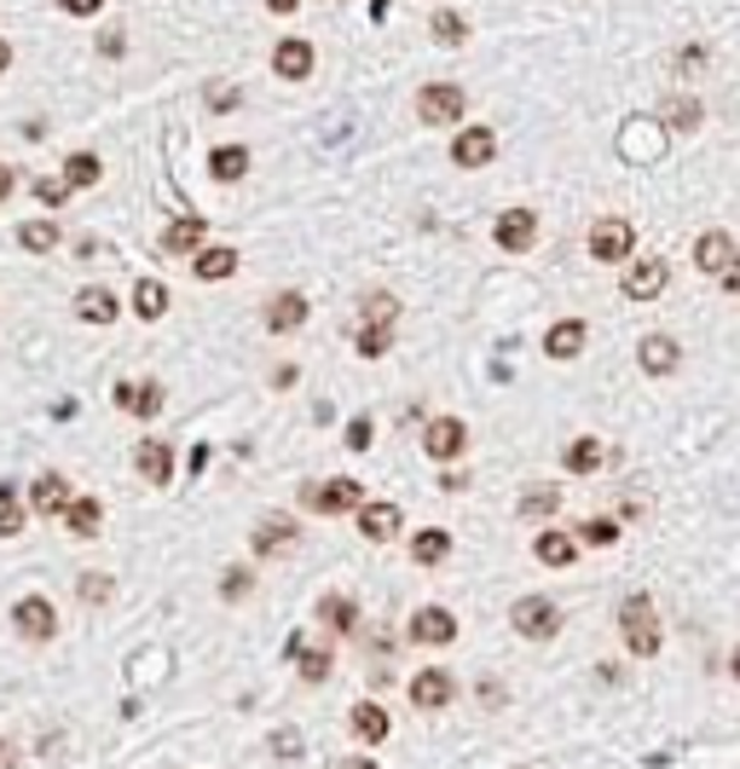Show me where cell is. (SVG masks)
<instances>
[{"mask_svg":"<svg viewBox=\"0 0 740 769\" xmlns=\"http://www.w3.org/2000/svg\"><path fill=\"white\" fill-rule=\"evenodd\" d=\"M694 267L712 272V278H724L735 267V237L729 232H701V243H694Z\"/></svg>","mask_w":740,"mask_h":769,"instance_id":"obj_14","label":"cell"},{"mask_svg":"<svg viewBox=\"0 0 740 769\" xmlns=\"http://www.w3.org/2000/svg\"><path fill=\"white\" fill-rule=\"evenodd\" d=\"M666 278H671V267H666L660 255H648V260H636V267L625 272V295L631 301H654V295L666 290Z\"/></svg>","mask_w":740,"mask_h":769,"instance_id":"obj_15","label":"cell"},{"mask_svg":"<svg viewBox=\"0 0 740 769\" xmlns=\"http://www.w3.org/2000/svg\"><path fill=\"white\" fill-rule=\"evenodd\" d=\"M301 324H307V301L296 290H284V295L266 301V330H273V336H296Z\"/></svg>","mask_w":740,"mask_h":769,"instance_id":"obj_17","label":"cell"},{"mask_svg":"<svg viewBox=\"0 0 740 769\" xmlns=\"http://www.w3.org/2000/svg\"><path fill=\"white\" fill-rule=\"evenodd\" d=\"M111 591H116V584H111V573H81V579H76V596L88 602V607L111 602Z\"/></svg>","mask_w":740,"mask_h":769,"instance_id":"obj_40","label":"cell"},{"mask_svg":"<svg viewBox=\"0 0 740 769\" xmlns=\"http://www.w3.org/2000/svg\"><path fill=\"white\" fill-rule=\"evenodd\" d=\"M301 503L307 510H324V515H347V510H365V486L359 480H324V486H301Z\"/></svg>","mask_w":740,"mask_h":769,"instance_id":"obj_4","label":"cell"},{"mask_svg":"<svg viewBox=\"0 0 740 769\" xmlns=\"http://www.w3.org/2000/svg\"><path fill=\"white\" fill-rule=\"evenodd\" d=\"M370 434H377V429H370V417H354V422H347V445H354V452H365Z\"/></svg>","mask_w":740,"mask_h":769,"instance_id":"obj_47","label":"cell"},{"mask_svg":"<svg viewBox=\"0 0 740 769\" xmlns=\"http://www.w3.org/2000/svg\"><path fill=\"white\" fill-rule=\"evenodd\" d=\"M469 445V429H463V417H435L423 429V452L435 457V463H451Z\"/></svg>","mask_w":740,"mask_h":769,"instance_id":"obj_9","label":"cell"},{"mask_svg":"<svg viewBox=\"0 0 740 769\" xmlns=\"http://www.w3.org/2000/svg\"><path fill=\"white\" fill-rule=\"evenodd\" d=\"M203 232H209V226H203V220H197V214H185V220H174V226H169V237H162V249H169V255H185V249H203Z\"/></svg>","mask_w":740,"mask_h":769,"instance_id":"obj_31","label":"cell"},{"mask_svg":"<svg viewBox=\"0 0 740 769\" xmlns=\"http://www.w3.org/2000/svg\"><path fill=\"white\" fill-rule=\"evenodd\" d=\"M58 7H65L70 18H93L99 7H105V0H58Z\"/></svg>","mask_w":740,"mask_h":769,"instance_id":"obj_49","label":"cell"},{"mask_svg":"<svg viewBox=\"0 0 740 769\" xmlns=\"http://www.w3.org/2000/svg\"><path fill=\"white\" fill-rule=\"evenodd\" d=\"M579 538H585V544H613V538H620V521H585Z\"/></svg>","mask_w":740,"mask_h":769,"instance_id":"obj_45","label":"cell"},{"mask_svg":"<svg viewBox=\"0 0 740 769\" xmlns=\"http://www.w3.org/2000/svg\"><path fill=\"white\" fill-rule=\"evenodd\" d=\"M347 723H354V735H359V741H370V746H377V741H388V729H394L377 700H359L354 712H347Z\"/></svg>","mask_w":740,"mask_h":769,"instance_id":"obj_23","label":"cell"},{"mask_svg":"<svg viewBox=\"0 0 740 769\" xmlns=\"http://www.w3.org/2000/svg\"><path fill=\"white\" fill-rule=\"evenodd\" d=\"M12 65V47H7V40H0V70H7Z\"/></svg>","mask_w":740,"mask_h":769,"instance_id":"obj_59","label":"cell"},{"mask_svg":"<svg viewBox=\"0 0 740 769\" xmlns=\"http://www.w3.org/2000/svg\"><path fill=\"white\" fill-rule=\"evenodd\" d=\"M636 364H643L648 376H671L677 364H683V348H677L666 330H654V336H643V348H636Z\"/></svg>","mask_w":740,"mask_h":769,"instance_id":"obj_13","label":"cell"},{"mask_svg":"<svg viewBox=\"0 0 740 769\" xmlns=\"http://www.w3.org/2000/svg\"><path fill=\"white\" fill-rule=\"evenodd\" d=\"M492 237H498V249L521 255V249H532V243H539V214H532V209H504L498 226H492Z\"/></svg>","mask_w":740,"mask_h":769,"instance_id":"obj_8","label":"cell"},{"mask_svg":"<svg viewBox=\"0 0 740 769\" xmlns=\"http://www.w3.org/2000/svg\"><path fill=\"white\" fill-rule=\"evenodd\" d=\"M729 672H735V683H740V648H735V654H729Z\"/></svg>","mask_w":740,"mask_h":769,"instance_id":"obj_60","label":"cell"},{"mask_svg":"<svg viewBox=\"0 0 740 769\" xmlns=\"http://www.w3.org/2000/svg\"><path fill=\"white\" fill-rule=\"evenodd\" d=\"M509 625H516L527 642H555V631H562V607H555L550 596H521L516 607H509Z\"/></svg>","mask_w":740,"mask_h":769,"instance_id":"obj_2","label":"cell"},{"mask_svg":"<svg viewBox=\"0 0 740 769\" xmlns=\"http://www.w3.org/2000/svg\"><path fill=\"white\" fill-rule=\"evenodd\" d=\"M319 619L331 625V631H354V625H359V602L354 596H324L319 602Z\"/></svg>","mask_w":740,"mask_h":769,"instance_id":"obj_34","label":"cell"},{"mask_svg":"<svg viewBox=\"0 0 740 769\" xmlns=\"http://www.w3.org/2000/svg\"><path fill=\"white\" fill-rule=\"evenodd\" d=\"M134 463H139V475H146L151 486H169V480H174V452H169V440H139Z\"/></svg>","mask_w":740,"mask_h":769,"instance_id":"obj_19","label":"cell"},{"mask_svg":"<svg viewBox=\"0 0 740 769\" xmlns=\"http://www.w3.org/2000/svg\"><path fill=\"white\" fill-rule=\"evenodd\" d=\"M157 405H162V388H157V382H146V388H134L128 411H139V417H157Z\"/></svg>","mask_w":740,"mask_h":769,"instance_id":"obj_44","label":"cell"},{"mask_svg":"<svg viewBox=\"0 0 740 769\" xmlns=\"http://www.w3.org/2000/svg\"><path fill=\"white\" fill-rule=\"evenodd\" d=\"M469 105V93L458 88V81H428V88L417 93V121H428V128H446V121H458Z\"/></svg>","mask_w":740,"mask_h":769,"instance_id":"obj_3","label":"cell"},{"mask_svg":"<svg viewBox=\"0 0 740 769\" xmlns=\"http://www.w3.org/2000/svg\"><path fill=\"white\" fill-rule=\"evenodd\" d=\"M296 376H301L296 364H278V371H273V382H278V388H296Z\"/></svg>","mask_w":740,"mask_h":769,"instance_id":"obj_53","label":"cell"},{"mask_svg":"<svg viewBox=\"0 0 740 769\" xmlns=\"http://www.w3.org/2000/svg\"><path fill=\"white\" fill-rule=\"evenodd\" d=\"M76 318L111 324V318H116V295H111V290H99V283H93V290H81V295H76Z\"/></svg>","mask_w":740,"mask_h":769,"instance_id":"obj_28","label":"cell"},{"mask_svg":"<svg viewBox=\"0 0 740 769\" xmlns=\"http://www.w3.org/2000/svg\"><path fill=\"white\" fill-rule=\"evenodd\" d=\"M411 642H423V648L458 642V619H451L446 607H417V614H411Z\"/></svg>","mask_w":740,"mask_h":769,"instance_id":"obj_10","label":"cell"},{"mask_svg":"<svg viewBox=\"0 0 740 769\" xmlns=\"http://www.w3.org/2000/svg\"><path fill=\"white\" fill-rule=\"evenodd\" d=\"M620 631H625V648L636 660H654L660 654V614H654V596H625L620 607Z\"/></svg>","mask_w":740,"mask_h":769,"instance_id":"obj_1","label":"cell"},{"mask_svg":"<svg viewBox=\"0 0 740 769\" xmlns=\"http://www.w3.org/2000/svg\"><path fill=\"white\" fill-rule=\"evenodd\" d=\"M18 243H24L30 255H47V249H58V226L53 220H24V226H18Z\"/></svg>","mask_w":740,"mask_h":769,"instance_id":"obj_36","label":"cell"},{"mask_svg":"<svg viewBox=\"0 0 740 769\" xmlns=\"http://www.w3.org/2000/svg\"><path fill=\"white\" fill-rule=\"evenodd\" d=\"M481 706H492V712H498V706H504V683H481Z\"/></svg>","mask_w":740,"mask_h":769,"instance_id":"obj_50","label":"cell"},{"mask_svg":"<svg viewBox=\"0 0 740 769\" xmlns=\"http://www.w3.org/2000/svg\"><path fill=\"white\" fill-rule=\"evenodd\" d=\"M602 457H608V452H602V440H596V434H579V440L562 452V463H567L573 475H596V469H602Z\"/></svg>","mask_w":740,"mask_h":769,"instance_id":"obj_25","label":"cell"},{"mask_svg":"<svg viewBox=\"0 0 740 769\" xmlns=\"http://www.w3.org/2000/svg\"><path fill=\"white\" fill-rule=\"evenodd\" d=\"M12 186H18V174L7 168V162H0V202H7V197H12Z\"/></svg>","mask_w":740,"mask_h":769,"instance_id":"obj_54","label":"cell"},{"mask_svg":"<svg viewBox=\"0 0 740 769\" xmlns=\"http://www.w3.org/2000/svg\"><path fill=\"white\" fill-rule=\"evenodd\" d=\"M134 313L146 318V324L162 318V313H169V290H162L157 278H139V283H134Z\"/></svg>","mask_w":740,"mask_h":769,"instance_id":"obj_30","label":"cell"},{"mask_svg":"<svg viewBox=\"0 0 740 769\" xmlns=\"http://www.w3.org/2000/svg\"><path fill=\"white\" fill-rule=\"evenodd\" d=\"M411 556H417L423 567H440L451 556V533H440V526H428V533L411 538Z\"/></svg>","mask_w":740,"mask_h":769,"instance_id":"obj_32","label":"cell"},{"mask_svg":"<svg viewBox=\"0 0 740 769\" xmlns=\"http://www.w3.org/2000/svg\"><path fill=\"white\" fill-rule=\"evenodd\" d=\"M585 336H590L585 318H562V324L544 336V353H550V359H579V353H585Z\"/></svg>","mask_w":740,"mask_h":769,"instance_id":"obj_22","label":"cell"},{"mask_svg":"<svg viewBox=\"0 0 740 769\" xmlns=\"http://www.w3.org/2000/svg\"><path fill=\"white\" fill-rule=\"evenodd\" d=\"M660 121H666V133H694V128H701V98H689V93L666 98Z\"/></svg>","mask_w":740,"mask_h":769,"instance_id":"obj_24","label":"cell"},{"mask_svg":"<svg viewBox=\"0 0 740 769\" xmlns=\"http://www.w3.org/2000/svg\"><path fill=\"white\" fill-rule=\"evenodd\" d=\"M273 70L284 81H301V75H313V40H278V53H273Z\"/></svg>","mask_w":740,"mask_h":769,"instance_id":"obj_21","label":"cell"},{"mask_svg":"<svg viewBox=\"0 0 740 769\" xmlns=\"http://www.w3.org/2000/svg\"><path fill=\"white\" fill-rule=\"evenodd\" d=\"M273 746H278V753H284V758H296V753H301V735H296V729H284V735H278Z\"/></svg>","mask_w":740,"mask_h":769,"instance_id":"obj_51","label":"cell"},{"mask_svg":"<svg viewBox=\"0 0 740 769\" xmlns=\"http://www.w3.org/2000/svg\"><path fill=\"white\" fill-rule=\"evenodd\" d=\"M243 98H238V88H209V110H238Z\"/></svg>","mask_w":740,"mask_h":769,"instance_id":"obj_48","label":"cell"},{"mask_svg":"<svg viewBox=\"0 0 740 769\" xmlns=\"http://www.w3.org/2000/svg\"><path fill=\"white\" fill-rule=\"evenodd\" d=\"M35 197H41V209H58V202L70 197V186L65 179H35Z\"/></svg>","mask_w":740,"mask_h":769,"instance_id":"obj_46","label":"cell"},{"mask_svg":"<svg viewBox=\"0 0 740 769\" xmlns=\"http://www.w3.org/2000/svg\"><path fill=\"white\" fill-rule=\"evenodd\" d=\"M99 174H105V162H99L93 151H76V156L65 162V186H70V191H88V186H99Z\"/></svg>","mask_w":740,"mask_h":769,"instance_id":"obj_29","label":"cell"},{"mask_svg":"<svg viewBox=\"0 0 740 769\" xmlns=\"http://www.w3.org/2000/svg\"><path fill=\"white\" fill-rule=\"evenodd\" d=\"M250 591H255V573H250V567H226V573H220V596H226V602H243Z\"/></svg>","mask_w":740,"mask_h":769,"instance_id":"obj_41","label":"cell"},{"mask_svg":"<svg viewBox=\"0 0 740 769\" xmlns=\"http://www.w3.org/2000/svg\"><path fill=\"white\" fill-rule=\"evenodd\" d=\"M255 556H278V550H296L301 544V526H296V515H266L261 526H255Z\"/></svg>","mask_w":740,"mask_h":769,"instance_id":"obj_12","label":"cell"},{"mask_svg":"<svg viewBox=\"0 0 740 769\" xmlns=\"http://www.w3.org/2000/svg\"><path fill=\"white\" fill-rule=\"evenodd\" d=\"M266 7H273V12H296L301 0H266Z\"/></svg>","mask_w":740,"mask_h":769,"instance_id":"obj_57","label":"cell"},{"mask_svg":"<svg viewBox=\"0 0 740 769\" xmlns=\"http://www.w3.org/2000/svg\"><path fill=\"white\" fill-rule=\"evenodd\" d=\"M724 290H729V295H740V255H735V267L724 272Z\"/></svg>","mask_w":740,"mask_h":769,"instance_id":"obj_55","label":"cell"},{"mask_svg":"<svg viewBox=\"0 0 740 769\" xmlns=\"http://www.w3.org/2000/svg\"><path fill=\"white\" fill-rule=\"evenodd\" d=\"M209 174L220 179V186H232V179L250 174V151H243V145H220V151L209 156Z\"/></svg>","mask_w":740,"mask_h":769,"instance_id":"obj_27","label":"cell"},{"mask_svg":"<svg viewBox=\"0 0 740 769\" xmlns=\"http://www.w3.org/2000/svg\"><path fill=\"white\" fill-rule=\"evenodd\" d=\"M30 510L35 515H65L70 510V486H65V475H35L30 480Z\"/></svg>","mask_w":740,"mask_h":769,"instance_id":"obj_16","label":"cell"},{"mask_svg":"<svg viewBox=\"0 0 740 769\" xmlns=\"http://www.w3.org/2000/svg\"><path fill=\"white\" fill-rule=\"evenodd\" d=\"M451 695H458V677L440 672V665H428V672L411 677V706H417V712H446Z\"/></svg>","mask_w":740,"mask_h":769,"instance_id":"obj_7","label":"cell"},{"mask_svg":"<svg viewBox=\"0 0 740 769\" xmlns=\"http://www.w3.org/2000/svg\"><path fill=\"white\" fill-rule=\"evenodd\" d=\"M562 510V492L555 486H527L521 492V515H555Z\"/></svg>","mask_w":740,"mask_h":769,"instance_id":"obj_38","label":"cell"},{"mask_svg":"<svg viewBox=\"0 0 740 769\" xmlns=\"http://www.w3.org/2000/svg\"><path fill=\"white\" fill-rule=\"evenodd\" d=\"M354 348H359L365 359H377V353H388V348H394V330H377V324H365V330L354 336Z\"/></svg>","mask_w":740,"mask_h":769,"instance_id":"obj_43","label":"cell"},{"mask_svg":"<svg viewBox=\"0 0 740 769\" xmlns=\"http://www.w3.org/2000/svg\"><path fill=\"white\" fill-rule=\"evenodd\" d=\"M12 631L24 637V642H53V637H58L53 602H47V596H24V602L12 607Z\"/></svg>","mask_w":740,"mask_h":769,"instance_id":"obj_6","label":"cell"},{"mask_svg":"<svg viewBox=\"0 0 740 769\" xmlns=\"http://www.w3.org/2000/svg\"><path fill=\"white\" fill-rule=\"evenodd\" d=\"M631 249H636V226H631V220L608 214V220H596V226H590V255L596 260H608V267H613V260H625Z\"/></svg>","mask_w":740,"mask_h":769,"instance_id":"obj_5","label":"cell"},{"mask_svg":"<svg viewBox=\"0 0 740 769\" xmlns=\"http://www.w3.org/2000/svg\"><path fill=\"white\" fill-rule=\"evenodd\" d=\"M65 526L76 538H93L99 526H105V510H99V498H70V510H65Z\"/></svg>","mask_w":740,"mask_h":769,"instance_id":"obj_26","label":"cell"},{"mask_svg":"<svg viewBox=\"0 0 740 769\" xmlns=\"http://www.w3.org/2000/svg\"><path fill=\"white\" fill-rule=\"evenodd\" d=\"M492 156H498V133L492 128H463L451 139V162H458V168H486Z\"/></svg>","mask_w":740,"mask_h":769,"instance_id":"obj_11","label":"cell"},{"mask_svg":"<svg viewBox=\"0 0 740 769\" xmlns=\"http://www.w3.org/2000/svg\"><path fill=\"white\" fill-rule=\"evenodd\" d=\"M232 272H238V249H232V243L197 249V260H192V278H203V283H220V278H232Z\"/></svg>","mask_w":740,"mask_h":769,"instance_id":"obj_20","label":"cell"},{"mask_svg":"<svg viewBox=\"0 0 740 769\" xmlns=\"http://www.w3.org/2000/svg\"><path fill=\"white\" fill-rule=\"evenodd\" d=\"M342 769H377V764H370V758H347Z\"/></svg>","mask_w":740,"mask_h":769,"instance_id":"obj_58","label":"cell"},{"mask_svg":"<svg viewBox=\"0 0 740 769\" xmlns=\"http://www.w3.org/2000/svg\"><path fill=\"white\" fill-rule=\"evenodd\" d=\"M435 40H440V47H463V40H469V24H463L458 12H435Z\"/></svg>","mask_w":740,"mask_h":769,"instance_id":"obj_42","label":"cell"},{"mask_svg":"<svg viewBox=\"0 0 740 769\" xmlns=\"http://www.w3.org/2000/svg\"><path fill=\"white\" fill-rule=\"evenodd\" d=\"M24 533V510H18V492L0 480V538H18Z\"/></svg>","mask_w":740,"mask_h":769,"instance_id":"obj_39","label":"cell"},{"mask_svg":"<svg viewBox=\"0 0 740 769\" xmlns=\"http://www.w3.org/2000/svg\"><path fill=\"white\" fill-rule=\"evenodd\" d=\"M400 526H405L400 503H365V510H359V533H365L370 544H388V538H400Z\"/></svg>","mask_w":740,"mask_h":769,"instance_id":"obj_18","label":"cell"},{"mask_svg":"<svg viewBox=\"0 0 740 769\" xmlns=\"http://www.w3.org/2000/svg\"><path fill=\"white\" fill-rule=\"evenodd\" d=\"M532 556H539L544 567H567L573 556H579V544H573L567 533H539V544H532Z\"/></svg>","mask_w":740,"mask_h":769,"instance_id":"obj_33","label":"cell"},{"mask_svg":"<svg viewBox=\"0 0 740 769\" xmlns=\"http://www.w3.org/2000/svg\"><path fill=\"white\" fill-rule=\"evenodd\" d=\"M0 769H18V753H12V741H0Z\"/></svg>","mask_w":740,"mask_h":769,"instance_id":"obj_56","label":"cell"},{"mask_svg":"<svg viewBox=\"0 0 740 769\" xmlns=\"http://www.w3.org/2000/svg\"><path fill=\"white\" fill-rule=\"evenodd\" d=\"M331 665H336V654H331V648H307V642H301V654H296V672H301V683H324V677H331Z\"/></svg>","mask_w":740,"mask_h":769,"instance_id":"obj_35","label":"cell"},{"mask_svg":"<svg viewBox=\"0 0 740 769\" xmlns=\"http://www.w3.org/2000/svg\"><path fill=\"white\" fill-rule=\"evenodd\" d=\"M394 318H400V301L388 295V290H370V295H365V324H377V330H388Z\"/></svg>","mask_w":740,"mask_h":769,"instance_id":"obj_37","label":"cell"},{"mask_svg":"<svg viewBox=\"0 0 740 769\" xmlns=\"http://www.w3.org/2000/svg\"><path fill=\"white\" fill-rule=\"evenodd\" d=\"M122 47H128V40H122V35H116V30H111V35H105V40H99V53H105V58H122Z\"/></svg>","mask_w":740,"mask_h":769,"instance_id":"obj_52","label":"cell"}]
</instances>
